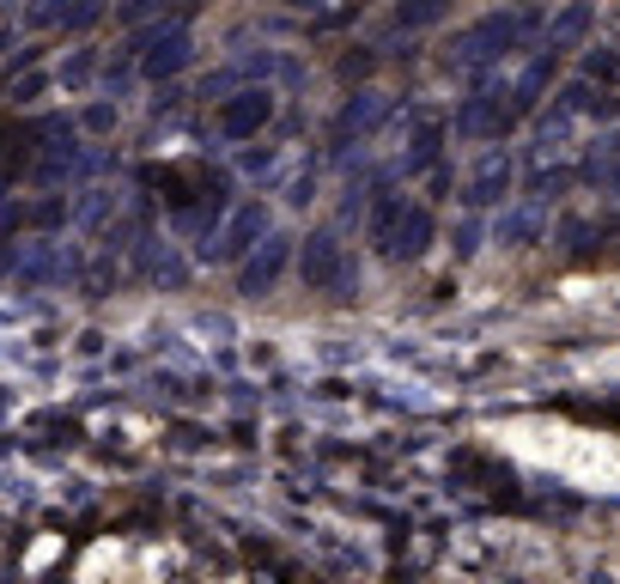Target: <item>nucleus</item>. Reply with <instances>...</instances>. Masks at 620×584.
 Instances as JSON below:
<instances>
[{
  "mask_svg": "<svg viewBox=\"0 0 620 584\" xmlns=\"http://www.w3.org/2000/svg\"><path fill=\"white\" fill-rule=\"evenodd\" d=\"M134 61H140V80H177V73L195 61V43H189V25L183 19H152V25H134Z\"/></svg>",
  "mask_w": 620,
  "mask_h": 584,
  "instance_id": "obj_1",
  "label": "nucleus"
},
{
  "mask_svg": "<svg viewBox=\"0 0 620 584\" xmlns=\"http://www.w3.org/2000/svg\"><path fill=\"white\" fill-rule=\"evenodd\" d=\"M517 128V110H511V92L505 86H475L456 110V134H469L481 146H499L505 134Z\"/></svg>",
  "mask_w": 620,
  "mask_h": 584,
  "instance_id": "obj_2",
  "label": "nucleus"
},
{
  "mask_svg": "<svg viewBox=\"0 0 620 584\" xmlns=\"http://www.w3.org/2000/svg\"><path fill=\"white\" fill-rule=\"evenodd\" d=\"M274 232V213H268V201H238L231 207V219L213 232V244H207V256L213 262H244L262 238Z\"/></svg>",
  "mask_w": 620,
  "mask_h": 584,
  "instance_id": "obj_3",
  "label": "nucleus"
},
{
  "mask_svg": "<svg viewBox=\"0 0 620 584\" xmlns=\"http://www.w3.org/2000/svg\"><path fill=\"white\" fill-rule=\"evenodd\" d=\"M13 280L19 286H67V280H80V256H73V244H55V238H25Z\"/></svg>",
  "mask_w": 620,
  "mask_h": 584,
  "instance_id": "obj_4",
  "label": "nucleus"
},
{
  "mask_svg": "<svg viewBox=\"0 0 620 584\" xmlns=\"http://www.w3.org/2000/svg\"><path fill=\"white\" fill-rule=\"evenodd\" d=\"M383 122H396V98L377 92V86H353L347 104H341V116H335V146H359V140H371Z\"/></svg>",
  "mask_w": 620,
  "mask_h": 584,
  "instance_id": "obj_5",
  "label": "nucleus"
},
{
  "mask_svg": "<svg viewBox=\"0 0 620 584\" xmlns=\"http://www.w3.org/2000/svg\"><path fill=\"white\" fill-rule=\"evenodd\" d=\"M511 183H517V165H511V153H499V146H493V153H481L475 171L462 177V195H456V201L475 207V213H493V207L511 201Z\"/></svg>",
  "mask_w": 620,
  "mask_h": 584,
  "instance_id": "obj_6",
  "label": "nucleus"
},
{
  "mask_svg": "<svg viewBox=\"0 0 620 584\" xmlns=\"http://www.w3.org/2000/svg\"><path fill=\"white\" fill-rule=\"evenodd\" d=\"M286 268H292V238H286V232H268V238L238 262V292H250V299H268V292L286 280Z\"/></svg>",
  "mask_w": 620,
  "mask_h": 584,
  "instance_id": "obj_7",
  "label": "nucleus"
},
{
  "mask_svg": "<svg viewBox=\"0 0 620 584\" xmlns=\"http://www.w3.org/2000/svg\"><path fill=\"white\" fill-rule=\"evenodd\" d=\"M274 110H280V104H274V92H268L262 80H256V86H238V92L219 104V134H225V140H256V134L274 122Z\"/></svg>",
  "mask_w": 620,
  "mask_h": 584,
  "instance_id": "obj_8",
  "label": "nucleus"
},
{
  "mask_svg": "<svg viewBox=\"0 0 620 584\" xmlns=\"http://www.w3.org/2000/svg\"><path fill=\"white\" fill-rule=\"evenodd\" d=\"M341 268H347V250H341L335 232H310V238L298 244V286H304V292H329Z\"/></svg>",
  "mask_w": 620,
  "mask_h": 584,
  "instance_id": "obj_9",
  "label": "nucleus"
},
{
  "mask_svg": "<svg viewBox=\"0 0 620 584\" xmlns=\"http://www.w3.org/2000/svg\"><path fill=\"white\" fill-rule=\"evenodd\" d=\"M493 238L505 244V250H535L541 238H554V219H548V201H511L505 213H499V226H493Z\"/></svg>",
  "mask_w": 620,
  "mask_h": 584,
  "instance_id": "obj_10",
  "label": "nucleus"
},
{
  "mask_svg": "<svg viewBox=\"0 0 620 584\" xmlns=\"http://www.w3.org/2000/svg\"><path fill=\"white\" fill-rule=\"evenodd\" d=\"M432 244H438V213L432 207H408L402 226L390 232V244H383V256H390V262H420Z\"/></svg>",
  "mask_w": 620,
  "mask_h": 584,
  "instance_id": "obj_11",
  "label": "nucleus"
},
{
  "mask_svg": "<svg viewBox=\"0 0 620 584\" xmlns=\"http://www.w3.org/2000/svg\"><path fill=\"white\" fill-rule=\"evenodd\" d=\"M596 31V0H566V7L548 19V49L554 55H578Z\"/></svg>",
  "mask_w": 620,
  "mask_h": 584,
  "instance_id": "obj_12",
  "label": "nucleus"
},
{
  "mask_svg": "<svg viewBox=\"0 0 620 584\" xmlns=\"http://www.w3.org/2000/svg\"><path fill=\"white\" fill-rule=\"evenodd\" d=\"M140 244H146V250H140V262H146L152 286H159V292H183V286H189V256H183V250L159 244V232H146Z\"/></svg>",
  "mask_w": 620,
  "mask_h": 584,
  "instance_id": "obj_13",
  "label": "nucleus"
},
{
  "mask_svg": "<svg viewBox=\"0 0 620 584\" xmlns=\"http://www.w3.org/2000/svg\"><path fill=\"white\" fill-rule=\"evenodd\" d=\"M505 92H511V110H517V116H529V110H535L541 98L554 92V49H548V55H535V61H529L523 73H517V80H511Z\"/></svg>",
  "mask_w": 620,
  "mask_h": 584,
  "instance_id": "obj_14",
  "label": "nucleus"
},
{
  "mask_svg": "<svg viewBox=\"0 0 620 584\" xmlns=\"http://www.w3.org/2000/svg\"><path fill=\"white\" fill-rule=\"evenodd\" d=\"M560 104H566L572 116H590V122H614V116H620L614 86H596V80H584V73H578V80L560 92Z\"/></svg>",
  "mask_w": 620,
  "mask_h": 584,
  "instance_id": "obj_15",
  "label": "nucleus"
},
{
  "mask_svg": "<svg viewBox=\"0 0 620 584\" xmlns=\"http://www.w3.org/2000/svg\"><path fill=\"white\" fill-rule=\"evenodd\" d=\"M578 183H590L596 195L620 201V153H614V140H590V153L578 159Z\"/></svg>",
  "mask_w": 620,
  "mask_h": 584,
  "instance_id": "obj_16",
  "label": "nucleus"
},
{
  "mask_svg": "<svg viewBox=\"0 0 620 584\" xmlns=\"http://www.w3.org/2000/svg\"><path fill=\"white\" fill-rule=\"evenodd\" d=\"M572 110L566 104H554V110H541L535 116V128H529V140H535V159H554V153H566V140H572Z\"/></svg>",
  "mask_w": 620,
  "mask_h": 584,
  "instance_id": "obj_17",
  "label": "nucleus"
},
{
  "mask_svg": "<svg viewBox=\"0 0 620 584\" xmlns=\"http://www.w3.org/2000/svg\"><path fill=\"white\" fill-rule=\"evenodd\" d=\"M414 201L402 195V189H377V201H371V219H365V226H371V244L383 250V244H390V232L402 226V213H408Z\"/></svg>",
  "mask_w": 620,
  "mask_h": 584,
  "instance_id": "obj_18",
  "label": "nucleus"
},
{
  "mask_svg": "<svg viewBox=\"0 0 620 584\" xmlns=\"http://www.w3.org/2000/svg\"><path fill=\"white\" fill-rule=\"evenodd\" d=\"M572 183H578V165H554V159H535V171H529V195H535V201H548V207H554V201H560V195H566Z\"/></svg>",
  "mask_w": 620,
  "mask_h": 584,
  "instance_id": "obj_19",
  "label": "nucleus"
},
{
  "mask_svg": "<svg viewBox=\"0 0 620 584\" xmlns=\"http://www.w3.org/2000/svg\"><path fill=\"white\" fill-rule=\"evenodd\" d=\"M98 80V49H73V55H61V67H55V86L61 92H86Z\"/></svg>",
  "mask_w": 620,
  "mask_h": 584,
  "instance_id": "obj_20",
  "label": "nucleus"
},
{
  "mask_svg": "<svg viewBox=\"0 0 620 584\" xmlns=\"http://www.w3.org/2000/svg\"><path fill=\"white\" fill-rule=\"evenodd\" d=\"M73 213H80V226H86V232H104L110 219L122 213V195H116V189H86V201L73 207Z\"/></svg>",
  "mask_w": 620,
  "mask_h": 584,
  "instance_id": "obj_21",
  "label": "nucleus"
},
{
  "mask_svg": "<svg viewBox=\"0 0 620 584\" xmlns=\"http://www.w3.org/2000/svg\"><path fill=\"white\" fill-rule=\"evenodd\" d=\"M554 244H560L566 256H590V250H596V219H578V213H566L560 226H554Z\"/></svg>",
  "mask_w": 620,
  "mask_h": 584,
  "instance_id": "obj_22",
  "label": "nucleus"
},
{
  "mask_svg": "<svg viewBox=\"0 0 620 584\" xmlns=\"http://www.w3.org/2000/svg\"><path fill=\"white\" fill-rule=\"evenodd\" d=\"M450 0H396V31H426L444 19Z\"/></svg>",
  "mask_w": 620,
  "mask_h": 584,
  "instance_id": "obj_23",
  "label": "nucleus"
},
{
  "mask_svg": "<svg viewBox=\"0 0 620 584\" xmlns=\"http://www.w3.org/2000/svg\"><path fill=\"white\" fill-rule=\"evenodd\" d=\"M578 73H584V80H596V86H614V80H620V55H614V49H590V43H584Z\"/></svg>",
  "mask_w": 620,
  "mask_h": 584,
  "instance_id": "obj_24",
  "label": "nucleus"
},
{
  "mask_svg": "<svg viewBox=\"0 0 620 584\" xmlns=\"http://www.w3.org/2000/svg\"><path fill=\"white\" fill-rule=\"evenodd\" d=\"M493 238V226H487V213H475L469 207V219L456 226V256H481V244Z\"/></svg>",
  "mask_w": 620,
  "mask_h": 584,
  "instance_id": "obj_25",
  "label": "nucleus"
},
{
  "mask_svg": "<svg viewBox=\"0 0 620 584\" xmlns=\"http://www.w3.org/2000/svg\"><path fill=\"white\" fill-rule=\"evenodd\" d=\"M49 86H55V73H31V67H25V73H7V98H13V104H31V98H43Z\"/></svg>",
  "mask_w": 620,
  "mask_h": 584,
  "instance_id": "obj_26",
  "label": "nucleus"
},
{
  "mask_svg": "<svg viewBox=\"0 0 620 584\" xmlns=\"http://www.w3.org/2000/svg\"><path fill=\"white\" fill-rule=\"evenodd\" d=\"M238 86H244V73H238V61H231V67L207 73V80H201V92H195V98H207V104H225V98L238 92Z\"/></svg>",
  "mask_w": 620,
  "mask_h": 584,
  "instance_id": "obj_27",
  "label": "nucleus"
},
{
  "mask_svg": "<svg viewBox=\"0 0 620 584\" xmlns=\"http://www.w3.org/2000/svg\"><path fill=\"white\" fill-rule=\"evenodd\" d=\"M98 19H104V0H67V13H61L55 25H61V31H92Z\"/></svg>",
  "mask_w": 620,
  "mask_h": 584,
  "instance_id": "obj_28",
  "label": "nucleus"
},
{
  "mask_svg": "<svg viewBox=\"0 0 620 584\" xmlns=\"http://www.w3.org/2000/svg\"><path fill=\"white\" fill-rule=\"evenodd\" d=\"M165 13H171V0H122V7H116L122 25H152V19H165Z\"/></svg>",
  "mask_w": 620,
  "mask_h": 584,
  "instance_id": "obj_29",
  "label": "nucleus"
},
{
  "mask_svg": "<svg viewBox=\"0 0 620 584\" xmlns=\"http://www.w3.org/2000/svg\"><path fill=\"white\" fill-rule=\"evenodd\" d=\"M371 67H377V55L353 43V55H341V80H353V86H365V80H371Z\"/></svg>",
  "mask_w": 620,
  "mask_h": 584,
  "instance_id": "obj_30",
  "label": "nucleus"
},
{
  "mask_svg": "<svg viewBox=\"0 0 620 584\" xmlns=\"http://www.w3.org/2000/svg\"><path fill=\"white\" fill-rule=\"evenodd\" d=\"M80 128H86V134H110V128H116V104H110V98H98V104H86V116H80Z\"/></svg>",
  "mask_w": 620,
  "mask_h": 584,
  "instance_id": "obj_31",
  "label": "nucleus"
},
{
  "mask_svg": "<svg viewBox=\"0 0 620 584\" xmlns=\"http://www.w3.org/2000/svg\"><path fill=\"white\" fill-rule=\"evenodd\" d=\"M596 244H602V250H620V213L596 219Z\"/></svg>",
  "mask_w": 620,
  "mask_h": 584,
  "instance_id": "obj_32",
  "label": "nucleus"
},
{
  "mask_svg": "<svg viewBox=\"0 0 620 584\" xmlns=\"http://www.w3.org/2000/svg\"><path fill=\"white\" fill-rule=\"evenodd\" d=\"M238 165H244L250 177H262V171L274 165V153H268V146H256V153H238Z\"/></svg>",
  "mask_w": 620,
  "mask_h": 584,
  "instance_id": "obj_33",
  "label": "nucleus"
},
{
  "mask_svg": "<svg viewBox=\"0 0 620 584\" xmlns=\"http://www.w3.org/2000/svg\"><path fill=\"white\" fill-rule=\"evenodd\" d=\"M286 201L304 207V201H310V177H292V183H286Z\"/></svg>",
  "mask_w": 620,
  "mask_h": 584,
  "instance_id": "obj_34",
  "label": "nucleus"
},
{
  "mask_svg": "<svg viewBox=\"0 0 620 584\" xmlns=\"http://www.w3.org/2000/svg\"><path fill=\"white\" fill-rule=\"evenodd\" d=\"M13 213V201H7V177H0V219H7Z\"/></svg>",
  "mask_w": 620,
  "mask_h": 584,
  "instance_id": "obj_35",
  "label": "nucleus"
},
{
  "mask_svg": "<svg viewBox=\"0 0 620 584\" xmlns=\"http://www.w3.org/2000/svg\"><path fill=\"white\" fill-rule=\"evenodd\" d=\"M292 7H304V13H310V7H323V0H292Z\"/></svg>",
  "mask_w": 620,
  "mask_h": 584,
  "instance_id": "obj_36",
  "label": "nucleus"
},
{
  "mask_svg": "<svg viewBox=\"0 0 620 584\" xmlns=\"http://www.w3.org/2000/svg\"><path fill=\"white\" fill-rule=\"evenodd\" d=\"M0 13H13V0H0Z\"/></svg>",
  "mask_w": 620,
  "mask_h": 584,
  "instance_id": "obj_37",
  "label": "nucleus"
},
{
  "mask_svg": "<svg viewBox=\"0 0 620 584\" xmlns=\"http://www.w3.org/2000/svg\"><path fill=\"white\" fill-rule=\"evenodd\" d=\"M189 7H195V0H189Z\"/></svg>",
  "mask_w": 620,
  "mask_h": 584,
  "instance_id": "obj_38",
  "label": "nucleus"
}]
</instances>
